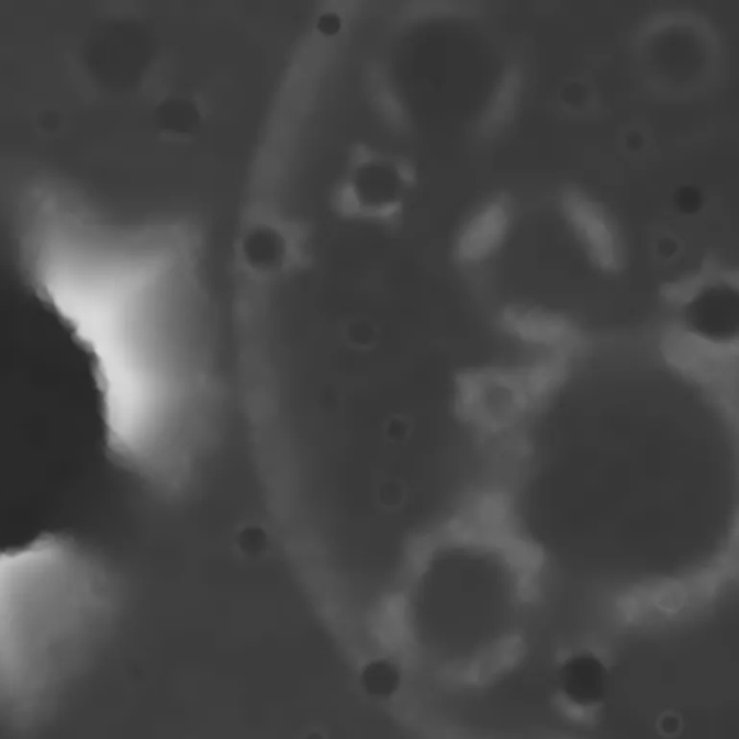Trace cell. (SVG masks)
<instances>
[{
  "instance_id": "cell-3",
  "label": "cell",
  "mask_w": 739,
  "mask_h": 739,
  "mask_svg": "<svg viewBox=\"0 0 739 739\" xmlns=\"http://www.w3.org/2000/svg\"><path fill=\"white\" fill-rule=\"evenodd\" d=\"M511 226V209L504 197H495L477 211L463 227L457 255L463 264H480L502 246Z\"/></svg>"
},
{
  "instance_id": "cell-2",
  "label": "cell",
  "mask_w": 739,
  "mask_h": 739,
  "mask_svg": "<svg viewBox=\"0 0 739 739\" xmlns=\"http://www.w3.org/2000/svg\"><path fill=\"white\" fill-rule=\"evenodd\" d=\"M562 209L594 265L605 272H615L622 265V246L607 213L576 190L564 192Z\"/></svg>"
},
{
  "instance_id": "cell-4",
  "label": "cell",
  "mask_w": 739,
  "mask_h": 739,
  "mask_svg": "<svg viewBox=\"0 0 739 739\" xmlns=\"http://www.w3.org/2000/svg\"><path fill=\"white\" fill-rule=\"evenodd\" d=\"M737 270L724 269L714 260H706L704 266L695 275L683 278L681 281L669 283L663 289L664 296L672 302H691L699 296L706 288L716 283L737 284Z\"/></svg>"
},
{
  "instance_id": "cell-1",
  "label": "cell",
  "mask_w": 739,
  "mask_h": 739,
  "mask_svg": "<svg viewBox=\"0 0 739 739\" xmlns=\"http://www.w3.org/2000/svg\"><path fill=\"white\" fill-rule=\"evenodd\" d=\"M116 457L102 357L52 298L0 289V564L66 539Z\"/></svg>"
},
{
  "instance_id": "cell-5",
  "label": "cell",
  "mask_w": 739,
  "mask_h": 739,
  "mask_svg": "<svg viewBox=\"0 0 739 739\" xmlns=\"http://www.w3.org/2000/svg\"><path fill=\"white\" fill-rule=\"evenodd\" d=\"M520 85V72L516 68H512L504 75L484 114L483 131L485 133H494L506 125L514 108H516Z\"/></svg>"
},
{
  "instance_id": "cell-6",
  "label": "cell",
  "mask_w": 739,
  "mask_h": 739,
  "mask_svg": "<svg viewBox=\"0 0 739 739\" xmlns=\"http://www.w3.org/2000/svg\"><path fill=\"white\" fill-rule=\"evenodd\" d=\"M247 256L256 266H272L279 257V242L273 233L261 232L247 243Z\"/></svg>"
}]
</instances>
